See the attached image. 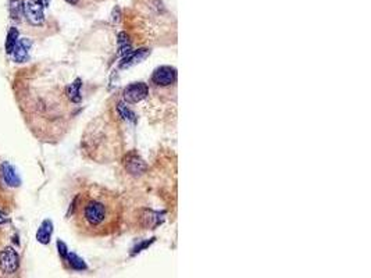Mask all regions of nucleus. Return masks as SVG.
<instances>
[{"label":"nucleus","instance_id":"1","mask_svg":"<svg viewBox=\"0 0 371 278\" xmlns=\"http://www.w3.org/2000/svg\"><path fill=\"white\" fill-rule=\"evenodd\" d=\"M78 230L91 236L113 232L120 220V202L104 189H91L79 195L72 206Z\"/></svg>","mask_w":371,"mask_h":278},{"label":"nucleus","instance_id":"2","mask_svg":"<svg viewBox=\"0 0 371 278\" xmlns=\"http://www.w3.org/2000/svg\"><path fill=\"white\" fill-rule=\"evenodd\" d=\"M23 13L31 25L39 26L45 23L44 6L38 0H24L23 1Z\"/></svg>","mask_w":371,"mask_h":278},{"label":"nucleus","instance_id":"3","mask_svg":"<svg viewBox=\"0 0 371 278\" xmlns=\"http://www.w3.org/2000/svg\"><path fill=\"white\" fill-rule=\"evenodd\" d=\"M20 257L14 248H6L0 252V270L4 274H13L18 270Z\"/></svg>","mask_w":371,"mask_h":278},{"label":"nucleus","instance_id":"4","mask_svg":"<svg viewBox=\"0 0 371 278\" xmlns=\"http://www.w3.org/2000/svg\"><path fill=\"white\" fill-rule=\"evenodd\" d=\"M153 82L156 85H160V87H168L175 82L177 79V71L173 67L170 66H162L159 69L156 70L155 74H153Z\"/></svg>","mask_w":371,"mask_h":278},{"label":"nucleus","instance_id":"5","mask_svg":"<svg viewBox=\"0 0 371 278\" xmlns=\"http://www.w3.org/2000/svg\"><path fill=\"white\" fill-rule=\"evenodd\" d=\"M147 95H149V88L143 82L131 84L130 87H127V89L124 91V97L130 103H138Z\"/></svg>","mask_w":371,"mask_h":278},{"label":"nucleus","instance_id":"6","mask_svg":"<svg viewBox=\"0 0 371 278\" xmlns=\"http://www.w3.org/2000/svg\"><path fill=\"white\" fill-rule=\"evenodd\" d=\"M31 47H32V41L31 39H26V38L18 39L13 52H11L13 60L16 63H25L29 59V49Z\"/></svg>","mask_w":371,"mask_h":278},{"label":"nucleus","instance_id":"7","mask_svg":"<svg viewBox=\"0 0 371 278\" xmlns=\"http://www.w3.org/2000/svg\"><path fill=\"white\" fill-rule=\"evenodd\" d=\"M1 177L9 186H20V184H21V180L18 177L16 168L7 162H4L1 164Z\"/></svg>","mask_w":371,"mask_h":278},{"label":"nucleus","instance_id":"8","mask_svg":"<svg viewBox=\"0 0 371 278\" xmlns=\"http://www.w3.org/2000/svg\"><path fill=\"white\" fill-rule=\"evenodd\" d=\"M53 234V223L50 220H45L44 223L41 224L38 232H36V239L38 242L44 243V245H47L50 242V238H52Z\"/></svg>","mask_w":371,"mask_h":278},{"label":"nucleus","instance_id":"9","mask_svg":"<svg viewBox=\"0 0 371 278\" xmlns=\"http://www.w3.org/2000/svg\"><path fill=\"white\" fill-rule=\"evenodd\" d=\"M81 79H75L69 88H67V95L72 103H79L81 102Z\"/></svg>","mask_w":371,"mask_h":278},{"label":"nucleus","instance_id":"10","mask_svg":"<svg viewBox=\"0 0 371 278\" xmlns=\"http://www.w3.org/2000/svg\"><path fill=\"white\" fill-rule=\"evenodd\" d=\"M149 53L150 52L146 50V49H142V50H138V52L132 53V54H130V56L124 60V63H122V67H130V66H132V64L140 63L143 59H146L147 56H149Z\"/></svg>","mask_w":371,"mask_h":278},{"label":"nucleus","instance_id":"11","mask_svg":"<svg viewBox=\"0 0 371 278\" xmlns=\"http://www.w3.org/2000/svg\"><path fill=\"white\" fill-rule=\"evenodd\" d=\"M64 259L69 261V264H70V267H71V269L87 270V264H85V261L82 260L79 256H77L75 253H67Z\"/></svg>","mask_w":371,"mask_h":278},{"label":"nucleus","instance_id":"12","mask_svg":"<svg viewBox=\"0 0 371 278\" xmlns=\"http://www.w3.org/2000/svg\"><path fill=\"white\" fill-rule=\"evenodd\" d=\"M18 41V31L16 28H11L9 31V34H7V41H6V52L11 54L13 52V49H14V46L17 44Z\"/></svg>","mask_w":371,"mask_h":278},{"label":"nucleus","instance_id":"13","mask_svg":"<svg viewBox=\"0 0 371 278\" xmlns=\"http://www.w3.org/2000/svg\"><path fill=\"white\" fill-rule=\"evenodd\" d=\"M10 10H11V16H13V18L18 20L20 14L23 13V1H21V0H11V1H10Z\"/></svg>","mask_w":371,"mask_h":278},{"label":"nucleus","instance_id":"14","mask_svg":"<svg viewBox=\"0 0 371 278\" xmlns=\"http://www.w3.org/2000/svg\"><path fill=\"white\" fill-rule=\"evenodd\" d=\"M117 110H118V113H120L121 117H124V118H128V120H132V121L135 120V114L132 113L130 109H128L127 106H124L122 103L118 104V109H117Z\"/></svg>","mask_w":371,"mask_h":278},{"label":"nucleus","instance_id":"15","mask_svg":"<svg viewBox=\"0 0 371 278\" xmlns=\"http://www.w3.org/2000/svg\"><path fill=\"white\" fill-rule=\"evenodd\" d=\"M57 248H59V253H60V256L64 259V257H66V255L69 253L67 245H66L64 242H61V241H59V242H57Z\"/></svg>","mask_w":371,"mask_h":278},{"label":"nucleus","instance_id":"16","mask_svg":"<svg viewBox=\"0 0 371 278\" xmlns=\"http://www.w3.org/2000/svg\"><path fill=\"white\" fill-rule=\"evenodd\" d=\"M7 221H9L7 216H6L4 213H1V211H0V224H4V223H7Z\"/></svg>","mask_w":371,"mask_h":278},{"label":"nucleus","instance_id":"17","mask_svg":"<svg viewBox=\"0 0 371 278\" xmlns=\"http://www.w3.org/2000/svg\"><path fill=\"white\" fill-rule=\"evenodd\" d=\"M44 7H46V6H49V3H50V0H38Z\"/></svg>","mask_w":371,"mask_h":278},{"label":"nucleus","instance_id":"18","mask_svg":"<svg viewBox=\"0 0 371 278\" xmlns=\"http://www.w3.org/2000/svg\"><path fill=\"white\" fill-rule=\"evenodd\" d=\"M66 1H67V3H70V4H77L79 0H66Z\"/></svg>","mask_w":371,"mask_h":278}]
</instances>
